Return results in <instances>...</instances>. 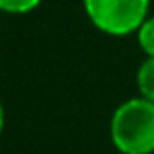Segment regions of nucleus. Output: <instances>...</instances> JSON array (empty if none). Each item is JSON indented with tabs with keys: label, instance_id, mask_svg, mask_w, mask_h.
<instances>
[{
	"label": "nucleus",
	"instance_id": "obj_1",
	"mask_svg": "<svg viewBox=\"0 0 154 154\" xmlns=\"http://www.w3.org/2000/svg\"><path fill=\"white\" fill-rule=\"evenodd\" d=\"M110 139L120 154H152L154 103L141 95L122 101L112 114Z\"/></svg>",
	"mask_w": 154,
	"mask_h": 154
},
{
	"label": "nucleus",
	"instance_id": "obj_2",
	"mask_svg": "<svg viewBox=\"0 0 154 154\" xmlns=\"http://www.w3.org/2000/svg\"><path fill=\"white\" fill-rule=\"evenodd\" d=\"M82 9L99 32L122 38L150 17V0H82Z\"/></svg>",
	"mask_w": 154,
	"mask_h": 154
},
{
	"label": "nucleus",
	"instance_id": "obj_3",
	"mask_svg": "<svg viewBox=\"0 0 154 154\" xmlns=\"http://www.w3.org/2000/svg\"><path fill=\"white\" fill-rule=\"evenodd\" d=\"M137 89L139 95L154 103V57H146V61L137 70Z\"/></svg>",
	"mask_w": 154,
	"mask_h": 154
},
{
	"label": "nucleus",
	"instance_id": "obj_4",
	"mask_svg": "<svg viewBox=\"0 0 154 154\" xmlns=\"http://www.w3.org/2000/svg\"><path fill=\"white\" fill-rule=\"evenodd\" d=\"M137 42L146 57H154V15H150L137 30Z\"/></svg>",
	"mask_w": 154,
	"mask_h": 154
},
{
	"label": "nucleus",
	"instance_id": "obj_5",
	"mask_svg": "<svg viewBox=\"0 0 154 154\" xmlns=\"http://www.w3.org/2000/svg\"><path fill=\"white\" fill-rule=\"evenodd\" d=\"M42 0H0V11L9 15H26L40 7Z\"/></svg>",
	"mask_w": 154,
	"mask_h": 154
},
{
	"label": "nucleus",
	"instance_id": "obj_6",
	"mask_svg": "<svg viewBox=\"0 0 154 154\" xmlns=\"http://www.w3.org/2000/svg\"><path fill=\"white\" fill-rule=\"evenodd\" d=\"M5 131V108H2V101H0V135Z\"/></svg>",
	"mask_w": 154,
	"mask_h": 154
}]
</instances>
